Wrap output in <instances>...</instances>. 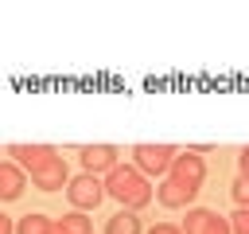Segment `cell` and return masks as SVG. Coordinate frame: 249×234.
<instances>
[{
  "instance_id": "obj_8",
  "label": "cell",
  "mask_w": 249,
  "mask_h": 234,
  "mask_svg": "<svg viewBox=\"0 0 249 234\" xmlns=\"http://www.w3.org/2000/svg\"><path fill=\"white\" fill-rule=\"evenodd\" d=\"M31 183H35L39 191H58V187H70V168H66V160H62V156H54L47 168H39V172L31 176Z\"/></svg>"
},
{
  "instance_id": "obj_15",
  "label": "cell",
  "mask_w": 249,
  "mask_h": 234,
  "mask_svg": "<svg viewBox=\"0 0 249 234\" xmlns=\"http://www.w3.org/2000/svg\"><path fill=\"white\" fill-rule=\"evenodd\" d=\"M148 234H183V226H175V222H156Z\"/></svg>"
},
{
  "instance_id": "obj_4",
  "label": "cell",
  "mask_w": 249,
  "mask_h": 234,
  "mask_svg": "<svg viewBox=\"0 0 249 234\" xmlns=\"http://www.w3.org/2000/svg\"><path fill=\"white\" fill-rule=\"evenodd\" d=\"M66 199H70V207H74V211H93V207L105 199V179H97V176L82 172V176H74V179H70Z\"/></svg>"
},
{
  "instance_id": "obj_2",
  "label": "cell",
  "mask_w": 249,
  "mask_h": 234,
  "mask_svg": "<svg viewBox=\"0 0 249 234\" xmlns=\"http://www.w3.org/2000/svg\"><path fill=\"white\" fill-rule=\"evenodd\" d=\"M105 195H113L121 203V211H140L152 203V187H148V176L136 172L132 164H117L109 176H105Z\"/></svg>"
},
{
  "instance_id": "obj_16",
  "label": "cell",
  "mask_w": 249,
  "mask_h": 234,
  "mask_svg": "<svg viewBox=\"0 0 249 234\" xmlns=\"http://www.w3.org/2000/svg\"><path fill=\"white\" fill-rule=\"evenodd\" d=\"M237 168H241V176H249V144L237 152Z\"/></svg>"
},
{
  "instance_id": "obj_3",
  "label": "cell",
  "mask_w": 249,
  "mask_h": 234,
  "mask_svg": "<svg viewBox=\"0 0 249 234\" xmlns=\"http://www.w3.org/2000/svg\"><path fill=\"white\" fill-rule=\"evenodd\" d=\"M175 156H179L175 144H136L132 148V168L144 172V176H167Z\"/></svg>"
},
{
  "instance_id": "obj_5",
  "label": "cell",
  "mask_w": 249,
  "mask_h": 234,
  "mask_svg": "<svg viewBox=\"0 0 249 234\" xmlns=\"http://www.w3.org/2000/svg\"><path fill=\"white\" fill-rule=\"evenodd\" d=\"M8 156H12V164H19L27 176H35L39 168H47L54 156H62L54 144H8Z\"/></svg>"
},
{
  "instance_id": "obj_7",
  "label": "cell",
  "mask_w": 249,
  "mask_h": 234,
  "mask_svg": "<svg viewBox=\"0 0 249 234\" xmlns=\"http://www.w3.org/2000/svg\"><path fill=\"white\" fill-rule=\"evenodd\" d=\"M117 156H121V148L117 144H82L78 148V160H82V172H89V176H97V172H113L117 168Z\"/></svg>"
},
{
  "instance_id": "obj_13",
  "label": "cell",
  "mask_w": 249,
  "mask_h": 234,
  "mask_svg": "<svg viewBox=\"0 0 249 234\" xmlns=\"http://www.w3.org/2000/svg\"><path fill=\"white\" fill-rule=\"evenodd\" d=\"M230 191H233V203L237 207H249V176H237Z\"/></svg>"
},
{
  "instance_id": "obj_9",
  "label": "cell",
  "mask_w": 249,
  "mask_h": 234,
  "mask_svg": "<svg viewBox=\"0 0 249 234\" xmlns=\"http://www.w3.org/2000/svg\"><path fill=\"white\" fill-rule=\"evenodd\" d=\"M23 187H27V172L12 160H0V199L12 203V199L23 195Z\"/></svg>"
},
{
  "instance_id": "obj_1",
  "label": "cell",
  "mask_w": 249,
  "mask_h": 234,
  "mask_svg": "<svg viewBox=\"0 0 249 234\" xmlns=\"http://www.w3.org/2000/svg\"><path fill=\"white\" fill-rule=\"evenodd\" d=\"M202 179H206V160H202L195 148L179 152V156H175V164H171V172H167V176H163V183L156 187L160 207H167V211L187 207V203L202 191Z\"/></svg>"
},
{
  "instance_id": "obj_12",
  "label": "cell",
  "mask_w": 249,
  "mask_h": 234,
  "mask_svg": "<svg viewBox=\"0 0 249 234\" xmlns=\"http://www.w3.org/2000/svg\"><path fill=\"white\" fill-rule=\"evenodd\" d=\"M51 226H54V218L31 211V214H23V218L16 222V234H51Z\"/></svg>"
},
{
  "instance_id": "obj_14",
  "label": "cell",
  "mask_w": 249,
  "mask_h": 234,
  "mask_svg": "<svg viewBox=\"0 0 249 234\" xmlns=\"http://www.w3.org/2000/svg\"><path fill=\"white\" fill-rule=\"evenodd\" d=\"M230 226H233V234H249V207H237L230 214Z\"/></svg>"
},
{
  "instance_id": "obj_11",
  "label": "cell",
  "mask_w": 249,
  "mask_h": 234,
  "mask_svg": "<svg viewBox=\"0 0 249 234\" xmlns=\"http://www.w3.org/2000/svg\"><path fill=\"white\" fill-rule=\"evenodd\" d=\"M105 234H144V222L136 218V211H117L105 222Z\"/></svg>"
},
{
  "instance_id": "obj_6",
  "label": "cell",
  "mask_w": 249,
  "mask_h": 234,
  "mask_svg": "<svg viewBox=\"0 0 249 234\" xmlns=\"http://www.w3.org/2000/svg\"><path fill=\"white\" fill-rule=\"evenodd\" d=\"M183 234H233L230 218L210 211V207H191L183 218Z\"/></svg>"
},
{
  "instance_id": "obj_10",
  "label": "cell",
  "mask_w": 249,
  "mask_h": 234,
  "mask_svg": "<svg viewBox=\"0 0 249 234\" xmlns=\"http://www.w3.org/2000/svg\"><path fill=\"white\" fill-rule=\"evenodd\" d=\"M51 234H93V222L86 218V211H66L62 218H54Z\"/></svg>"
},
{
  "instance_id": "obj_17",
  "label": "cell",
  "mask_w": 249,
  "mask_h": 234,
  "mask_svg": "<svg viewBox=\"0 0 249 234\" xmlns=\"http://www.w3.org/2000/svg\"><path fill=\"white\" fill-rule=\"evenodd\" d=\"M0 234H16V222H12L4 211H0Z\"/></svg>"
}]
</instances>
